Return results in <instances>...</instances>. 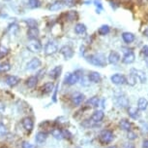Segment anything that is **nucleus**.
I'll return each mask as SVG.
<instances>
[{"instance_id": "nucleus-1", "label": "nucleus", "mask_w": 148, "mask_h": 148, "mask_svg": "<svg viewBox=\"0 0 148 148\" xmlns=\"http://www.w3.org/2000/svg\"><path fill=\"white\" fill-rule=\"evenodd\" d=\"M84 58L88 63L97 67H105L108 65V57H106L104 53L101 52L85 55Z\"/></svg>"}, {"instance_id": "nucleus-2", "label": "nucleus", "mask_w": 148, "mask_h": 148, "mask_svg": "<svg viewBox=\"0 0 148 148\" xmlns=\"http://www.w3.org/2000/svg\"><path fill=\"white\" fill-rule=\"evenodd\" d=\"M123 57L121 58L124 65H132L136 60V54L132 49L130 48H122Z\"/></svg>"}, {"instance_id": "nucleus-3", "label": "nucleus", "mask_w": 148, "mask_h": 148, "mask_svg": "<svg viewBox=\"0 0 148 148\" xmlns=\"http://www.w3.org/2000/svg\"><path fill=\"white\" fill-rule=\"evenodd\" d=\"M45 54L47 56H52L55 53L58 52V44L56 41L54 40H49L47 42V44L45 45L44 48Z\"/></svg>"}, {"instance_id": "nucleus-4", "label": "nucleus", "mask_w": 148, "mask_h": 148, "mask_svg": "<svg viewBox=\"0 0 148 148\" xmlns=\"http://www.w3.org/2000/svg\"><path fill=\"white\" fill-rule=\"evenodd\" d=\"M114 101H115V104L117 106L121 107V108H126L129 106V99L125 96L124 94L122 93H119L115 94V97H114Z\"/></svg>"}, {"instance_id": "nucleus-5", "label": "nucleus", "mask_w": 148, "mask_h": 148, "mask_svg": "<svg viewBox=\"0 0 148 148\" xmlns=\"http://www.w3.org/2000/svg\"><path fill=\"white\" fill-rule=\"evenodd\" d=\"M82 74L79 73V71H76L74 73H68L65 76V79H64V82L66 84H68L69 86H74L76 85L77 82H79V79L82 77Z\"/></svg>"}, {"instance_id": "nucleus-6", "label": "nucleus", "mask_w": 148, "mask_h": 148, "mask_svg": "<svg viewBox=\"0 0 148 148\" xmlns=\"http://www.w3.org/2000/svg\"><path fill=\"white\" fill-rule=\"evenodd\" d=\"M113 138H114L113 133L110 130H104L99 135L100 141H101V143H103V144L110 143V142L113 140Z\"/></svg>"}, {"instance_id": "nucleus-7", "label": "nucleus", "mask_w": 148, "mask_h": 148, "mask_svg": "<svg viewBox=\"0 0 148 148\" xmlns=\"http://www.w3.org/2000/svg\"><path fill=\"white\" fill-rule=\"evenodd\" d=\"M110 82L113 85L116 86H122L127 84V77L124 74L121 73H114L110 76Z\"/></svg>"}, {"instance_id": "nucleus-8", "label": "nucleus", "mask_w": 148, "mask_h": 148, "mask_svg": "<svg viewBox=\"0 0 148 148\" xmlns=\"http://www.w3.org/2000/svg\"><path fill=\"white\" fill-rule=\"evenodd\" d=\"M130 73L133 74L134 76H136V78L139 81L141 84H145L147 82V75L143 70L140 69H136V68H131Z\"/></svg>"}, {"instance_id": "nucleus-9", "label": "nucleus", "mask_w": 148, "mask_h": 148, "mask_svg": "<svg viewBox=\"0 0 148 148\" xmlns=\"http://www.w3.org/2000/svg\"><path fill=\"white\" fill-rule=\"evenodd\" d=\"M59 52H60V54L64 57L65 60H70V58H72L75 55L74 49L69 45H65V46L61 47Z\"/></svg>"}, {"instance_id": "nucleus-10", "label": "nucleus", "mask_w": 148, "mask_h": 148, "mask_svg": "<svg viewBox=\"0 0 148 148\" xmlns=\"http://www.w3.org/2000/svg\"><path fill=\"white\" fill-rule=\"evenodd\" d=\"M27 48L29 51H31L33 53H39L42 51L43 46H42L41 42L38 39H34V40H30L29 43L27 44Z\"/></svg>"}, {"instance_id": "nucleus-11", "label": "nucleus", "mask_w": 148, "mask_h": 148, "mask_svg": "<svg viewBox=\"0 0 148 148\" xmlns=\"http://www.w3.org/2000/svg\"><path fill=\"white\" fill-rule=\"evenodd\" d=\"M71 99H72V102L75 106H79L84 101L85 99V96L82 93H79V92H76L72 94L71 97Z\"/></svg>"}, {"instance_id": "nucleus-12", "label": "nucleus", "mask_w": 148, "mask_h": 148, "mask_svg": "<svg viewBox=\"0 0 148 148\" xmlns=\"http://www.w3.org/2000/svg\"><path fill=\"white\" fill-rule=\"evenodd\" d=\"M121 60V57H120L119 53L116 51H110V54L108 56V63L110 65H115L119 61Z\"/></svg>"}, {"instance_id": "nucleus-13", "label": "nucleus", "mask_w": 148, "mask_h": 148, "mask_svg": "<svg viewBox=\"0 0 148 148\" xmlns=\"http://www.w3.org/2000/svg\"><path fill=\"white\" fill-rule=\"evenodd\" d=\"M121 37H122V40L125 42V43L127 44V45H130V44H132L133 42L136 41V35L134 34L133 32H130V31H124L122 32L121 34Z\"/></svg>"}, {"instance_id": "nucleus-14", "label": "nucleus", "mask_w": 148, "mask_h": 148, "mask_svg": "<svg viewBox=\"0 0 148 148\" xmlns=\"http://www.w3.org/2000/svg\"><path fill=\"white\" fill-rule=\"evenodd\" d=\"M42 65V61L40 60V58H33L31 60L29 61L28 63H27L26 65V69L27 70H36V69H38L39 67L41 66Z\"/></svg>"}, {"instance_id": "nucleus-15", "label": "nucleus", "mask_w": 148, "mask_h": 148, "mask_svg": "<svg viewBox=\"0 0 148 148\" xmlns=\"http://www.w3.org/2000/svg\"><path fill=\"white\" fill-rule=\"evenodd\" d=\"M21 124H22L23 129L28 133L32 132L33 128H34V122H33V120L30 118V117H25V118L22 119Z\"/></svg>"}, {"instance_id": "nucleus-16", "label": "nucleus", "mask_w": 148, "mask_h": 148, "mask_svg": "<svg viewBox=\"0 0 148 148\" xmlns=\"http://www.w3.org/2000/svg\"><path fill=\"white\" fill-rule=\"evenodd\" d=\"M88 78H89V80H90V82L94 84L101 83V81H102V75L98 71H90L88 73Z\"/></svg>"}, {"instance_id": "nucleus-17", "label": "nucleus", "mask_w": 148, "mask_h": 148, "mask_svg": "<svg viewBox=\"0 0 148 148\" xmlns=\"http://www.w3.org/2000/svg\"><path fill=\"white\" fill-rule=\"evenodd\" d=\"M65 17H66V21L70 22V23H72V22H76L79 18V13H77V11H76V10L68 11V12L65 14Z\"/></svg>"}, {"instance_id": "nucleus-18", "label": "nucleus", "mask_w": 148, "mask_h": 148, "mask_svg": "<svg viewBox=\"0 0 148 148\" xmlns=\"http://www.w3.org/2000/svg\"><path fill=\"white\" fill-rule=\"evenodd\" d=\"M61 73H62V65H57L49 71V76L51 77V79L55 80V79H57V78L60 77Z\"/></svg>"}, {"instance_id": "nucleus-19", "label": "nucleus", "mask_w": 148, "mask_h": 148, "mask_svg": "<svg viewBox=\"0 0 148 148\" xmlns=\"http://www.w3.org/2000/svg\"><path fill=\"white\" fill-rule=\"evenodd\" d=\"M74 31L77 35H83V34H85L86 31H87V27H86L84 24L77 23L74 27Z\"/></svg>"}, {"instance_id": "nucleus-20", "label": "nucleus", "mask_w": 148, "mask_h": 148, "mask_svg": "<svg viewBox=\"0 0 148 148\" xmlns=\"http://www.w3.org/2000/svg\"><path fill=\"white\" fill-rule=\"evenodd\" d=\"M104 117H105L104 111L103 110H96V111H94L93 114H92L91 120H92V122H94V123H99L104 119Z\"/></svg>"}, {"instance_id": "nucleus-21", "label": "nucleus", "mask_w": 148, "mask_h": 148, "mask_svg": "<svg viewBox=\"0 0 148 148\" xmlns=\"http://www.w3.org/2000/svg\"><path fill=\"white\" fill-rule=\"evenodd\" d=\"M39 35H40V30H39L38 27H31V28H28V30H27V37L30 40L38 39Z\"/></svg>"}, {"instance_id": "nucleus-22", "label": "nucleus", "mask_w": 148, "mask_h": 148, "mask_svg": "<svg viewBox=\"0 0 148 148\" xmlns=\"http://www.w3.org/2000/svg\"><path fill=\"white\" fill-rule=\"evenodd\" d=\"M99 104H100V99H99V97H97V96L90 97V99L85 102L86 107H90V108L97 107Z\"/></svg>"}, {"instance_id": "nucleus-23", "label": "nucleus", "mask_w": 148, "mask_h": 148, "mask_svg": "<svg viewBox=\"0 0 148 148\" xmlns=\"http://www.w3.org/2000/svg\"><path fill=\"white\" fill-rule=\"evenodd\" d=\"M21 81V78L18 76H15V75H10V76H7L6 78V84L10 87H15Z\"/></svg>"}, {"instance_id": "nucleus-24", "label": "nucleus", "mask_w": 148, "mask_h": 148, "mask_svg": "<svg viewBox=\"0 0 148 148\" xmlns=\"http://www.w3.org/2000/svg\"><path fill=\"white\" fill-rule=\"evenodd\" d=\"M110 26L108 24H102L101 26L98 28L97 33L100 36H107L110 33Z\"/></svg>"}, {"instance_id": "nucleus-25", "label": "nucleus", "mask_w": 148, "mask_h": 148, "mask_svg": "<svg viewBox=\"0 0 148 148\" xmlns=\"http://www.w3.org/2000/svg\"><path fill=\"white\" fill-rule=\"evenodd\" d=\"M64 4L62 2V0H56L54 1L53 3H51V5L49 6V10L51 11V12H55V11H59L63 8Z\"/></svg>"}, {"instance_id": "nucleus-26", "label": "nucleus", "mask_w": 148, "mask_h": 148, "mask_svg": "<svg viewBox=\"0 0 148 148\" xmlns=\"http://www.w3.org/2000/svg\"><path fill=\"white\" fill-rule=\"evenodd\" d=\"M139 111H144L148 107V100L145 97H139L138 100V105H136Z\"/></svg>"}, {"instance_id": "nucleus-27", "label": "nucleus", "mask_w": 148, "mask_h": 148, "mask_svg": "<svg viewBox=\"0 0 148 148\" xmlns=\"http://www.w3.org/2000/svg\"><path fill=\"white\" fill-rule=\"evenodd\" d=\"M55 86L53 85L52 82H47L46 84H44V86L42 87V93L45 94H51V92H53Z\"/></svg>"}, {"instance_id": "nucleus-28", "label": "nucleus", "mask_w": 148, "mask_h": 148, "mask_svg": "<svg viewBox=\"0 0 148 148\" xmlns=\"http://www.w3.org/2000/svg\"><path fill=\"white\" fill-rule=\"evenodd\" d=\"M119 127L121 128L123 131H131V128H132V124L129 120L127 119H121L119 121Z\"/></svg>"}, {"instance_id": "nucleus-29", "label": "nucleus", "mask_w": 148, "mask_h": 148, "mask_svg": "<svg viewBox=\"0 0 148 148\" xmlns=\"http://www.w3.org/2000/svg\"><path fill=\"white\" fill-rule=\"evenodd\" d=\"M128 114H129V116L133 119H138L139 116H140L138 107H133V106L129 107V109H128Z\"/></svg>"}, {"instance_id": "nucleus-30", "label": "nucleus", "mask_w": 148, "mask_h": 148, "mask_svg": "<svg viewBox=\"0 0 148 148\" xmlns=\"http://www.w3.org/2000/svg\"><path fill=\"white\" fill-rule=\"evenodd\" d=\"M47 133H44V132H39L37 135H35V141L37 143H43L47 140Z\"/></svg>"}, {"instance_id": "nucleus-31", "label": "nucleus", "mask_w": 148, "mask_h": 148, "mask_svg": "<svg viewBox=\"0 0 148 148\" xmlns=\"http://www.w3.org/2000/svg\"><path fill=\"white\" fill-rule=\"evenodd\" d=\"M38 77L37 76H31L29 77L28 79L26 80V86L30 89H33L36 87V85H37L38 83Z\"/></svg>"}, {"instance_id": "nucleus-32", "label": "nucleus", "mask_w": 148, "mask_h": 148, "mask_svg": "<svg viewBox=\"0 0 148 148\" xmlns=\"http://www.w3.org/2000/svg\"><path fill=\"white\" fill-rule=\"evenodd\" d=\"M51 135L52 136H54L56 139H62L63 138V133L62 130L59 129V128H54V129L51 130Z\"/></svg>"}, {"instance_id": "nucleus-33", "label": "nucleus", "mask_w": 148, "mask_h": 148, "mask_svg": "<svg viewBox=\"0 0 148 148\" xmlns=\"http://www.w3.org/2000/svg\"><path fill=\"white\" fill-rule=\"evenodd\" d=\"M24 23L27 24L28 28H31V27H38V22L36 21L35 19H24Z\"/></svg>"}, {"instance_id": "nucleus-34", "label": "nucleus", "mask_w": 148, "mask_h": 148, "mask_svg": "<svg viewBox=\"0 0 148 148\" xmlns=\"http://www.w3.org/2000/svg\"><path fill=\"white\" fill-rule=\"evenodd\" d=\"M41 1L40 0H28V6L31 9H38L41 7Z\"/></svg>"}, {"instance_id": "nucleus-35", "label": "nucleus", "mask_w": 148, "mask_h": 148, "mask_svg": "<svg viewBox=\"0 0 148 148\" xmlns=\"http://www.w3.org/2000/svg\"><path fill=\"white\" fill-rule=\"evenodd\" d=\"M11 69V65L7 61H4V63H0V73H5V72H8Z\"/></svg>"}, {"instance_id": "nucleus-36", "label": "nucleus", "mask_w": 148, "mask_h": 148, "mask_svg": "<svg viewBox=\"0 0 148 148\" xmlns=\"http://www.w3.org/2000/svg\"><path fill=\"white\" fill-rule=\"evenodd\" d=\"M93 4L96 7V13L101 14V11L104 10V6H103L101 0H93Z\"/></svg>"}, {"instance_id": "nucleus-37", "label": "nucleus", "mask_w": 148, "mask_h": 148, "mask_svg": "<svg viewBox=\"0 0 148 148\" xmlns=\"http://www.w3.org/2000/svg\"><path fill=\"white\" fill-rule=\"evenodd\" d=\"M79 82H80V85L83 86V87H88L90 85V80H89L88 76H85V75H82L79 79Z\"/></svg>"}, {"instance_id": "nucleus-38", "label": "nucleus", "mask_w": 148, "mask_h": 148, "mask_svg": "<svg viewBox=\"0 0 148 148\" xmlns=\"http://www.w3.org/2000/svg\"><path fill=\"white\" fill-rule=\"evenodd\" d=\"M136 81H138V79L136 78V76H134L133 74H129L127 76V84L130 86H135L136 84Z\"/></svg>"}, {"instance_id": "nucleus-39", "label": "nucleus", "mask_w": 148, "mask_h": 148, "mask_svg": "<svg viewBox=\"0 0 148 148\" xmlns=\"http://www.w3.org/2000/svg\"><path fill=\"white\" fill-rule=\"evenodd\" d=\"M64 6H67L69 8H72L77 5V0H62Z\"/></svg>"}, {"instance_id": "nucleus-40", "label": "nucleus", "mask_w": 148, "mask_h": 148, "mask_svg": "<svg viewBox=\"0 0 148 148\" xmlns=\"http://www.w3.org/2000/svg\"><path fill=\"white\" fill-rule=\"evenodd\" d=\"M139 127H140V129H141L142 132L148 133V123L147 122L140 121V123H139Z\"/></svg>"}, {"instance_id": "nucleus-41", "label": "nucleus", "mask_w": 148, "mask_h": 148, "mask_svg": "<svg viewBox=\"0 0 148 148\" xmlns=\"http://www.w3.org/2000/svg\"><path fill=\"white\" fill-rule=\"evenodd\" d=\"M7 133V128L3 123L0 122V136H4Z\"/></svg>"}, {"instance_id": "nucleus-42", "label": "nucleus", "mask_w": 148, "mask_h": 148, "mask_svg": "<svg viewBox=\"0 0 148 148\" xmlns=\"http://www.w3.org/2000/svg\"><path fill=\"white\" fill-rule=\"evenodd\" d=\"M58 88H59V85L56 84L54 87V90H53V94H52V100L53 102H56L57 101V93H58Z\"/></svg>"}, {"instance_id": "nucleus-43", "label": "nucleus", "mask_w": 148, "mask_h": 148, "mask_svg": "<svg viewBox=\"0 0 148 148\" xmlns=\"http://www.w3.org/2000/svg\"><path fill=\"white\" fill-rule=\"evenodd\" d=\"M141 54L144 58H148V45H143L141 47Z\"/></svg>"}, {"instance_id": "nucleus-44", "label": "nucleus", "mask_w": 148, "mask_h": 148, "mask_svg": "<svg viewBox=\"0 0 148 148\" xmlns=\"http://www.w3.org/2000/svg\"><path fill=\"white\" fill-rule=\"evenodd\" d=\"M22 148H36V145L33 143H30V142L24 141L22 143Z\"/></svg>"}, {"instance_id": "nucleus-45", "label": "nucleus", "mask_w": 148, "mask_h": 148, "mask_svg": "<svg viewBox=\"0 0 148 148\" xmlns=\"http://www.w3.org/2000/svg\"><path fill=\"white\" fill-rule=\"evenodd\" d=\"M8 54V49L4 46H0V56L3 57V56Z\"/></svg>"}, {"instance_id": "nucleus-46", "label": "nucleus", "mask_w": 148, "mask_h": 148, "mask_svg": "<svg viewBox=\"0 0 148 148\" xmlns=\"http://www.w3.org/2000/svg\"><path fill=\"white\" fill-rule=\"evenodd\" d=\"M138 136H136V135L134 132H132V131H129V133H128V138L131 139V140H134V139H136Z\"/></svg>"}, {"instance_id": "nucleus-47", "label": "nucleus", "mask_w": 148, "mask_h": 148, "mask_svg": "<svg viewBox=\"0 0 148 148\" xmlns=\"http://www.w3.org/2000/svg\"><path fill=\"white\" fill-rule=\"evenodd\" d=\"M62 133H63V138H72V135L69 133V131H67V130H62Z\"/></svg>"}, {"instance_id": "nucleus-48", "label": "nucleus", "mask_w": 148, "mask_h": 148, "mask_svg": "<svg viewBox=\"0 0 148 148\" xmlns=\"http://www.w3.org/2000/svg\"><path fill=\"white\" fill-rule=\"evenodd\" d=\"M45 73H46V70H45V69H41V70L38 72V74L36 75V76L38 77V79H42V78L45 76Z\"/></svg>"}, {"instance_id": "nucleus-49", "label": "nucleus", "mask_w": 148, "mask_h": 148, "mask_svg": "<svg viewBox=\"0 0 148 148\" xmlns=\"http://www.w3.org/2000/svg\"><path fill=\"white\" fill-rule=\"evenodd\" d=\"M142 35H143L144 37L148 38V24L145 26V27H143V29H142Z\"/></svg>"}, {"instance_id": "nucleus-50", "label": "nucleus", "mask_w": 148, "mask_h": 148, "mask_svg": "<svg viewBox=\"0 0 148 148\" xmlns=\"http://www.w3.org/2000/svg\"><path fill=\"white\" fill-rule=\"evenodd\" d=\"M123 148H135V145L133 143H126L123 146Z\"/></svg>"}, {"instance_id": "nucleus-51", "label": "nucleus", "mask_w": 148, "mask_h": 148, "mask_svg": "<svg viewBox=\"0 0 148 148\" xmlns=\"http://www.w3.org/2000/svg\"><path fill=\"white\" fill-rule=\"evenodd\" d=\"M5 110V105L3 102L0 101V113H2Z\"/></svg>"}, {"instance_id": "nucleus-52", "label": "nucleus", "mask_w": 148, "mask_h": 148, "mask_svg": "<svg viewBox=\"0 0 148 148\" xmlns=\"http://www.w3.org/2000/svg\"><path fill=\"white\" fill-rule=\"evenodd\" d=\"M142 148H148V139H145L142 142Z\"/></svg>"}, {"instance_id": "nucleus-53", "label": "nucleus", "mask_w": 148, "mask_h": 148, "mask_svg": "<svg viewBox=\"0 0 148 148\" xmlns=\"http://www.w3.org/2000/svg\"><path fill=\"white\" fill-rule=\"evenodd\" d=\"M108 148H119V147L116 146V145H113V146H110V147H108Z\"/></svg>"}, {"instance_id": "nucleus-54", "label": "nucleus", "mask_w": 148, "mask_h": 148, "mask_svg": "<svg viewBox=\"0 0 148 148\" xmlns=\"http://www.w3.org/2000/svg\"><path fill=\"white\" fill-rule=\"evenodd\" d=\"M4 1H10V0H4Z\"/></svg>"}, {"instance_id": "nucleus-55", "label": "nucleus", "mask_w": 148, "mask_h": 148, "mask_svg": "<svg viewBox=\"0 0 148 148\" xmlns=\"http://www.w3.org/2000/svg\"><path fill=\"white\" fill-rule=\"evenodd\" d=\"M2 148H7V147H2Z\"/></svg>"}, {"instance_id": "nucleus-56", "label": "nucleus", "mask_w": 148, "mask_h": 148, "mask_svg": "<svg viewBox=\"0 0 148 148\" xmlns=\"http://www.w3.org/2000/svg\"><path fill=\"white\" fill-rule=\"evenodd\" d=\"M0 58H1V56H0Z\"/></svg>"}]
</instances>
